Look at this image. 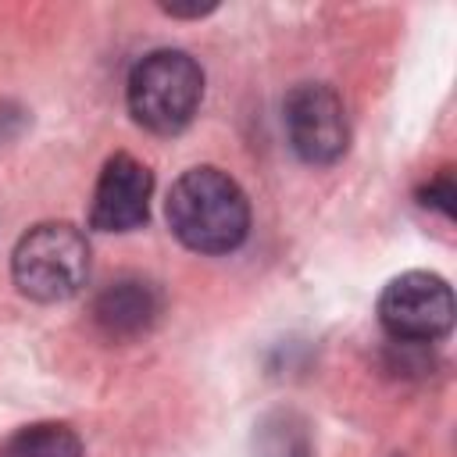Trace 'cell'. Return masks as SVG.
Segmentation results:
<instances>
[{
    "label": "cell",
    "instance_id": "obj_1",
    "mask_svg": "<svg viewBox=\"0 0 457 457\" xmlns=\"http://www.w3.org/2000/svg\"><path fill=\"white\" fill-rule=\"evenodd\" d=\"M168 225L196 253H228L250 232V204L221 168H189L168 193Z\"/></svg>",
    "mask_w": 457,
    "mask_h": 457
},
{
    "label": "cell",
    "instance_id": "obj_2",
    "mask_svg": "<svg viewBox=\"0 0 457 457\" xmlns=\"http://www.w3.org/2000/svg\"><path fill=\"white\" fill-rule=\"evenodd\" d=\"M125 96L143 129L171 136L193 121L204 100V71L186 50H154L132 64Z\"/></svg>",
    "mask_w": 457,
    "mask_h": 457
},
{
    "label": "cell",
    "instance_id": "obj_3",
    "mask_svg": "<svg viewBox=\"0 0 457 457\" xmlns=\"http://www.w3.org/2000/svg\"><path fill=\"white\" fill-rule=\"evenodd\" d=\"M14 286L39 303L71 300L89 275L86 236L68 221H43L29 228L11 253Z\"/></svg>",
    "mask_w": 457,
    "mask_h": 457
},
{
    "label": "cell",
    "instance_id": "obj_4",
    "mask_svg": "<svg viewBox=\"0 0 457 457\" xmlns=\"http://www.w3.org/2000/svg\"><path fill=\"white\" fill-rule=\"evenodd\" d=\"M378 321L403 346L436 343L453 325V293L432 271H403L382 289Z\"/></svg>",
    "mask_w": 457,
    "mask_h": 457
},
{
    "label": "cell",
    "instance_id": "obj_5",
    "mask_svg": "<svg viewBox=\"0 0 457 457\" xmlns=\"http://www.w3.org/2000/svg\"><path fill=\"white\" fill-rule=\"evenodd\" d=\"M282 121L289 146L296 150L300 161L307 164H332L346 154L350 143V125L343 100L321 86V82H300L289 89L282 104Z\"/></svg>",
    "mask_w": 457,
    "mask_h": 457
},
{
    "label": "cell",
    "instance_id": "obj_6",
    "mask_svg": "<svg viewBox=\"0 0 457 457\" xmlns=\"http://www.w3.org/2000/svg\"><path fill=\"white\" fill-rule=\"evenodd\" d=\"M150 189L154 179L146 164H139L129 154H114L93 189V207H89V225L100 232H132L146 221L150 211Z\"/></svg>",
    "mask_w": 457,
    "mask_h": 457
},
{
    "label": "cell",
    "instance_id": "obj_7",
    "mask_svg": "<svg viewBox=\"0 0 457 457\" xmlns=\"http://www.w3.org/2000/svg\"><path fill=\"white\" fill-rule=\"evenodd\" d=\"M161 314V293L146 278L107 282L93 300V321L107 339H136L154 328Z\"/></svg>",
    "mask_w": 457,
    "mask_h": 457
},
{
    "label": "cell",
    "instance_id": "obj_8",
    "mask_svg": "<svg viewBox=\"0 0 457 457\" xmlns=\"http://www.w3.org/2000/svg\"><path fill=\"white\" fill-rule=\"evenodd\" d=\"M0 457H82V443L68 425L36 421L0 443Z\"/></svg>",
    "mask_w": 457,
    "mask_h": 457
},
{
    "label": "cell",
    "instance_id": "obj_9",
    "mask_svg": "<svg viewBox=\"0 0 457 457\" xmlns=\"http://www.w3.org/2000/svg\"><path fill=\"white\" fill-rule=\"evenodd\" d=\"M261 453L264 457H311L307 428L293 414H275L261 425Z\"/></svg>",
    "mask_w": 457,
    "mask_h": 457
},
{
    "label": "cell",
    "instance_id": "obj_10",
    "mask_svg": "<svg viewBox=\"0 0 457 457\" xmlns=\"http://www.w3.org/2000/svg\"><path fill=\"white\" fill-rule=\"evenodd\" d=\"M421 196H425V204L428 207H436V211H443L446 218L453 214V200H457V189H453V182L446 179V175H439V179H432L425 189H421Z\"/></svg>",
    "mask_w": 457,
    "mask_h": 457
}]
</instances>
